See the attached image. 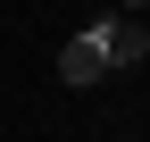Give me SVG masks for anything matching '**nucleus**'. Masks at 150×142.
Instances as JSON below:
<instances>
[{
    "label": "nucleus",
    "instance_id": "f257e3e1",
    "mask_svg": "<svg viewBox=\"0 0 150 142\" xmlns=\"http://www.w3.org/2000/svg\"><path fill=\"white\" fill-rule=\"evenodd\" d=\"M83 33L100 42V59H108V75H125V67H142V59H150V33L134 25V17H92Z\"/></svg>",
    "mask_w": 150,
    "mask_h": 142
},
{
    "label": "nucleus",
    "instance_id": "7ed1b4c3",
    "mask_svg": "<svg viewBox=\"0 0 150 142\" xmlns=\"http://www.w3.org/2000/svg\"><path fill=\"white\" fill-rule=\"evenodd\" d=\"M125 9H142V0H125Z\"/></svg>",
    "mask_w": 150,
    "mask_h": 142
},
{
    "label": "nucleus",
    "instance_id": "f03ea898",
    "mask_svg": "<svg viewBox=\"0 0 150 142\" xmlns=\"http://www.w3.org/2000/svg\"><path fill=\"white\" fill-rule=\"evenodd\" d=\"M59 75L75 84V92L108 75V59H100V42H92V33H67V50H59Z\"/></svg>",
    "mask_w": 150,
    "mask_h": 142
}]
</instances>
